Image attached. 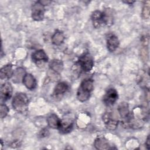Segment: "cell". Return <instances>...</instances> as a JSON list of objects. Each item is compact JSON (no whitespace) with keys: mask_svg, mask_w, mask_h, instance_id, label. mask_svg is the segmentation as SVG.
<instances>
[{"mask_svg":"<svg viewBox=\"0 0 150 150\" xmlns=\"http://www.w3.org/2000/svg\"><path fill=\"white\" fill-rule=\"evenodd\" d=\"M145 145L146 146V148L148 149H149L150 148V140H149V135L148 136L147 138H146V141L145 142Z\"/></svg>","mask_w":150,"mask_h":150,"instance_id":"cb8c5ba5","label":"cell"},{"mask_svg":"<svg viewBox=\"0 0 150 150\" xmlns=\"http://www.w3.org/2000/svg\"><path fill=\"white\" fill-rule=\"evenodd\" d=\"M45 5L40 1L36 2L32 7V18L36 21H42L45 15Z\"/></svg>","mask_w":150,"mask_h":150,"instance_id":"5b68a950","label":"cell"},{"mask_svg":"<svg viewBox=\"0 0 150 150\" xmlns=\"http://www.w3.org/2000/svg\"><path fill=\"white\" fill-rule=\"evenodd\" d=\"M69 88L68 84L65 82H59L55 86L52 96L54 98H61Z\"/></svg>","mask_w":150,"mask_h":150,"instance_id":"ba28073f","label":"cell"},{"mask_svg":"<svg viewBox=\"0 0 150 150\" xmlns=\"http://www.w3.org/2000/svg\"><path fill=\"white\" fill-rule=\"evenodd\" d=\"M118 111L121 117L123 119V121L127 120L129 115L128 105L126 103H121L118 107Z\"/></svg>","mask_w":150,"mask_h":150,"instance_id":"2e32d148","label":"cell"},{"mask_svg":"<svg viewBox=\"0 0 150 150\" xmlns=\"http://www.w3.org/2000/svg\"><path fill=\"white\" fill-rule=\"evenodd\" d=\"M9 112L8 107L5 105L1 104L0 106V116L1 118L5 117Z\"/></svg>","mask_w":150,"mask_h":150,"instance_id":"7402d4cb","label":"cell"},{"mask_svg":"<svg viewBox=\"0 0 150 150\" xmlns=\"http://www.w3.org/2000/svg\"><path fill=\"white\" fill-rule=\"evenodd\" d=\"M61 120L58 117V116L54 114H50L47 118V122L48 125L53 129H58Z\"/></svg>","mask_w":150,"mask_h":150,"instance_id":"9a60e30c","label":"cell"},{"mask_svg":"<svg viewBox=\"0 0 150 150\" xmlns=\"http://www.w3.org/2000/svg\"><path fill=\"white\" fill-rule=\"evenodd\" d=\"M93 83L91 78H86L81 81L77 92V98L80 101L84 102L88 100L93 90Z\"/></svg>","mask_w":150,"mask_h":150,"instance_id":"6da1fadb","label":"cell"},{"mask_svg":"<svg viewBox=\"0 0 150 150\" xmlns=\"http://www.w3.org/2000/svg\"><path fill=\"white\" fill-rule=\"evenodd\" d=\"M120 41L117 36L111 34L107 38V47L110 52H114L119 46Z\"/></svg>","mask_w":150,"mask_h":150,"instance_id":"30bf717a","label":"cell"},{"mask_svg":"<svg viewBox=\"0 0 150 150\" xmlns=\"http://www.w3.org/2000/svg\"><path fill=\"white\" fill-rule=\"evenodd\" d=\"M118 97L117 90L114 88H108L103 97V102L107 106L114 104Z\"/></svg>","mask_w":150,"mask_h":150,"instance_id":"8992f818","label":"cell"},{"mask_svg":"<svg viewBox=\"0 0 150 150\" xmlns=\"http://www.w3.org/2000/svg\"><path fill=\"white\" fill-rule=\"evenodd\" d=\"M94 145L96 149L100 150L111 149L110 145L108 141L103 137H99L97 138L94 141Z\"/></svg>","mask_w":150,"mask_h":150,"instance_id":"4fadbf2b","label":"cell"},{"mask_svg":"<svg viewBox=\"0 0 150 150\" xmlns=\"http://www.w3.org/2000/svg\"><path fill=\"white\" fill-rule=\"evenodd\" d=\"M50 69L56 73H60L63 69L62 62L58 59H53L49 63Z\"/></svg>","mask_w":150,"mask_h":150,"instance_id":"e0dca14e","label":"cell"},{"mask_svg":"<svg viewBox=\"0 0 150 150\" xmlns=\"http://www.w3.org/2000/svg\"><path fill=\"white\" fill-rule=\"evenodd\" d=\"M103 120L107 128L110 130H114L118 125V121L112 118V115L109 112H105L103 116Z\"/></svg>","mask_w":150,"mask_h":150,"instance_id":"8fae6325","label":"cell"},{"mask_svg":"<svg viewBox=\"0 0 150 150\" xmlns=\"http://www.w3.org/2000/svg\"><path fill=\"white\" fill-rule=\"evenodd\" d=\"M64 39H65V38H64L63 33L60 31L57 30L53 35L51 39H52V43L53 45L58 46V45H61L64 42Z\"/></svg>","mask_w":150,"mask_h":150,"instance_id":"d6986e66","label":"cell"},{"mask_svg":"<svg viewBox=\"0 0 150 150\" xmlns=\"http://www.w3.org/2000/svg\"><path fill=\"white\" fill-rule=\"evenodd\" d=\"M77 64L83 71H90L94 66V60L93 56L88 52L84 53L80 56Z\"/></svg>","mask_w":150,"mask_h":150,"instance_id":"3957f363","label":"cell"},{"mask_svg":"<svg viewBox=\"0 0 150 150\" xmlns=\"http://www.w3.org/2000/svg\"><path fill=\"white\" fill-rule=\"evenodd\" d=\"M22 82L28 89L33 90L36 87V79L31 74L26 73L23 77Z\"/></svg>","mask_w":150,"mask_h":150,"instance_id":"7c38bea8","label":"cell"},{"mask_svg":"<svg viewBox=\"0 0 150 150\" xmlns=\"http://www.w3.org/2000/svg\"><path fill=\"white\" fill-rule=\"evenodd\" d=\"M1 99L2 101H6L10 99L12 95V87L9 83H5L1 86Z\"/></svg>","mask_w":150,"mask_h":150,"instance_id":"52a82bcc","label":"cell"},{"mask_svg":"<svg viewBox=\"0 0 150 150\" xmlns=\"http://www.w3.org/2000/svg\"><path fill=\"white\" fill-rule=\"evenodd\" d=\"M29 100L27 96L23 93H17L13 98L12 105L18 112H25L28 108Z\"/></svg>","mask_w":150,"mask_h":150,"instance_id":"7a4b0ae2","label":"cell"},{"mask_svg":"<svg viewBox=\"0 0 150 150\" xmlns=\"http://www.w3.org/2000/svg\"><path fill=\"white\" fill-rule=\"evenodd\" d=\"M93 25L95 28H100L104 26H107V19L104 11H95L91 16Z\"/></svg>","mask_w":150,"mask_h":150,"instance_id":"277c9868","label":"cell"},{"mask_svg":"<svg viewBox=\"0 0 150 150\" xmlns=\"http://www.w3.org/2000/svg\"><path fill=\"white\" fill-rule=\"evenodd\" d=\"M73 127L72 122L67 121H61L60 125L58 128L59 131L62 134H67L70 132Z\"/></svg>","mask_w":150,"mask_h":150,"instance_id":"ac0fdd59","label":"cell"},{"mask_svg":"<svg viewBox=\"0 0 150 150\" xmlns=\"http://www.w3.org/2000/svg\"><path fill=\"white\" fill-rule=\"evenodd\" d=\"M32 59L36 64L42 63H46L48 61V57L43 50L40 49L34 52L32 54Z\"/></svg>","mask_w":150,"mask_h":150,"instance_id":"9c48e42d","label":"cell"},{"mask_svg":"<svg viewBox=\"0 0 150 150\" xmlns=\"http://www.w3.org/2000/svg\"><path fill=\"white\" fill-rule=\"evenodd\" d=\"M49 134V131L48 130V129L47 128H43L40 132V136L41 137H47L48 136Z\"/></svg>","mask_w":150,"mask_h":150,"instance_id":"603a6c76","label":"cell"},{"mask_svg":"<svg viewBox=\"0 0 150 150\" xmlns=\"http://www.w3.org/2000/svg\"><path fill=\"white\" fill-rule=\"evenodd\" d=\"M150 2L147 1L145 2L142 11V18L145 19H147L149 18V12H150Z\"/></svg>","mask_w":150,"mask_h":150,"instance_id":"44dd1931","label":"cell"},{"mask_svg":"<svg viewBox=\"0 0 150 150\" xmlns=\"http://www.w3.org/2000/svg\"><path fill=\"white\" fill-rule=\"evenodd\" d=\"M14 71L11 64H7L2 67L0 70V77L2 80H6L11 78L13 75Z\"/></svg>","mask_w":150,"mask_h":150,"instance_id":"5bb4252c","label":"cell"},{"mask_svg":"<svg viewBox=\"0 0 150 150\" xmlns=\"http://www.w3.org/2000/svg\"><path fill=\"white\" fill-rule=\"evenodd\" d=\"M25 70L21 67L18 68L13 73V82L15 83H18L20 82V80H22L23 76L25 74Z\"/></svg>","mask_w":150,"mask_h":150,"instance_id":"ffe728a7","label":"cell"}]
</instances>
